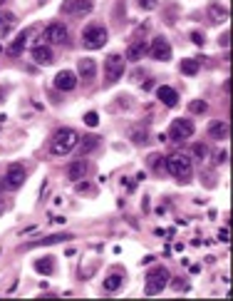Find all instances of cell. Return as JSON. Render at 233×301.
<instances>
[{"instance_id":"1","label":"cell","mask_w":233,"mask_h":301,"mask_svg":"<svg viewBox=\"0 0 233 301\" xmlns=\"http://www.w3.org/2000/svg\"><path fill=\"white\" fill-rule=\"evenodd\" d=\"M77 142H80L77 129L62 127V129H57V132L52 134V139H50V152L57 155V157H65V155H70L72 149L77 147Z\"/></svg>"},{"instance_id":"2","label":"cell","mask_w":233,"mask_h":301,"mask_svg":"<svg viewBox=\"0 0 233 301\" xmlns=\"http://www.w3.org/2000/svg\"><path fill=\"white\" fill-rule=\"evenodd\" d=\"M166 172L181 182H188L193 175V162L188 155H171V157H166Z\"/></svg>"},{"instance_id":"3","label":"cell","mask_w":233,"mask_h":301,"mask_svg":"<svg viewBox=\"0 0 233 301\" xmlns=\"http://www.w3.org/2000/svg\"><path fill=\"white\" fill-rule=\"evenodd\" d=\"M169 281H171L169 269H166V266H154V269L146 274V286H144V291H146L149 296H154V294L164 291V289L169 286Z\"/></svg>"},{"instance_id":"4","label":"cell","mask_w":233,"mask_h":301,"mask_svg":"<svg viewBox=\"0 0 233 301\" xmlns=\"http://www.w3.org/2000/svg\"><path fill=\"white\" fill-rule=\"evenodd\" d=\"M107 38H109V33H107L104 25H90V28L82 33V45H85L87 50H99V48H104Z\"/></svg>"},{"instance_id":"5","label":"cell","mask_w":233,"mask_h":301,"mask_svg":"<svg viewBox=\"0 0 233 301\" xmlns=\"http://www.w3.org/2000/svg\"><path fill=\"white\" fill-rule=\"evenodd\" d=\"M124 75V58L122 55H109L104 60V80L107 85H114Z\"/></svg>"},{"instance_id":"6","label":"cell","mask_w":233,"mask_h":301,"mask_svg":"<svg viewBox=\"0 0 233 301\" xmlns=\"http://www.w3.org/2000/svg\"><path fill=\"white\" fill-rule=\"evenodd\" d=\"M193 122L191 120H184V117H179V120H174L171 122V129H169V137L174 139V142H184V139H188L191 134H193Z\"/></svg>"},{"instance_id":"7","label":"cell","mask_w":233,"mask_h":301,"mask_svg":"<svg viewBox=\"0 0 233 301\" xmlns=\"http://www.w3.org/2000/svg\"><path fill=\"white\" fill-rule=\"evenodd\" d=\"M25 180H28V172H25V167L23 165H10L8 167V172H5V187L8 189H20L23 184H25Z\"/></svg>"},{"instance_id":"8","label":"cell","mask_w":233,"mask_h":301,"mask_svg":"<svg viewBox=\"0 0 233 301\" xmlns=\"http://www.w3.org/2000/svg\"><path fill=\"white\" fill-rule=\"evenodd\" d=\"M67 38H70V33H67V28H65L62 23H52V25H47L45 33H43V40H47V43H57V45H65Z\"/></svg>"},{"instance_id":"9","label":"cell","mask_w":233,"mask_h":301,"mask_svg":"<svg viewBox=\"0 0 233 301\" xmlns=\"http://www.w3.org/2000/svg\"><path fill=\"white\" fill-rule=\"evenodd\" d=\"M87 172H90V162L82 157V160H75V162H70L67 165V170H65V175H67V180L70 182H82L85 177H87Z\"/></svg>"},{"instance_id":"10","label":"cell","mask_w":233,"mask_h":301,"mask_svg":"<svg viewBox=\"0 0 233 301\" xmlns=\"http://www.w3.org/2000/svg\"><path fill=\"white\" fill-rule=\"evenodd\" d=\"M149 53H151V58H154V60H159V62L171 60V45H169V40H166V38H154V43H151Z\"/></svg>"},{"instance_id":"11","label":"cell","mask_w":233,"mask_h":301,"mask_svg":"<svg viewBox=\"0 0 233 301\" xmlns=\"http://www.w3.org/2000/svg\"><path fill=\"white\" fill-rule=\"evenodd\" d=\"M55 87L62 90V92L75 90V87H77V75H75L72 70H62V72H57V75H55Z\"/></svg>"},{"instance_id":"12","label":"cell","mask_w":233,"mask_h":301,"mask_svg":"<svg viewBox=\"0 0 233 301\" xmlns=\"http://www.w3.org/2000/svg\"><path fill=\"white\" fill-rule=\"evenodd\" d=\"M90 10H92V0H67L62 5V13H67V15H82Z\"/></svg>"},{"instance_id":"13","label":"cell","mask_w":233,"mask_h":301,"mask_svg":"<svg viewBox=\"0 0 233 301\" xmlns=\"http://www.w3.org/2000/svg\"><path fill=\"white\" fill-rule=\"evenodd\" d=\"M146 53H149V45H146L144 40H134V43L127 48V60H129V62H139V60H144Z\"/></svg>"},{"instance_id":"14","label":"cell","mask_w":233,"mask_h":301,"mask_svg":"<svg viewBox=\"0 0 233 301\" xmlns=\"http://www.w3.org/2000/svg\"><path fill=\"white\" fill-rule=\"evenodd\" d=\"M77 72H80V77H82L85 82L94 80V75H97V65H94V60H92V58H82V60L77 62Z\"/></svg>"},{"instance_id":"15","label":"cell","mask_w":233,"mask_h":301,"mask_svg":"<svg viewBox=\"0 0 233 301\" xmlns=\"http://www.w3.org/2000/svg\"><path fill=\"white\" fill-rule=\"evenodd\" d=\"M33 60H35L38 65H52L55 53H52V48H50V45H38V48L33 50Z\"/></svg>"},{"instance_id":"16","label":"cell","mask_w":233,"mask_h":301,"mask_svg":"<svg viewBox=\"0 0 233 301\" xmlns=\"http://www.w3.org/2000/svg\"><path fill=\"white\" fill-rule=\"evenodd\" d=\"M156 97H159L166 107H176V105H179V92H176L174 87H169V85H161V87L156 90Z\"/></svg>"},{"instance_id":"17","label":"cell","mask_w":233,"mask_h":301,"mask_svg":"<svg viewBox=\"0 0 233 301\" xmlns=\"http://www.w3.org/2000/svg\"><path fill=\"white\" fill-rule=\"evenodd\" d=\"M208 137L211 139H228V122L226 120H213L208 124Z\"/></svg>"},{"instance_id":"18","label":"cell","mask_w":233,"mask_h":301,"mask_svg":"<svg viewBox=\"0 0 233 301\" xmlns=\"http://www.w3.org/2000/svg\"><path fill=\"white\" fill-rule=\"evenodd\" d=\"M28 35H30V33H28V30H23V33H20V35H18V38L8 45V55H10V58L23 55V50H25V45H28Z\"/></svg>"},{"instance_id":"19","label":"cell","mask_w":233,"mask_h":301,"mask_svg":"<svg viewBox=\"0 0 233 301\" xmlns=\"http://www.w3.org/2000/svg\"><path fill=\"white\" fill-rule=\"evenodd\" d=\"M208 20L211 23H226L228 20V10L223 5H218V3H211L208 5Z\"/></svg>"},{"instance_id":"20","label":"cell","mask_w":233,"mask_h":301,"mask_svg":"<svg viewBox=\"0 0 233 301\" xmlns=\"http://www.w3.org/2000/svg\"><path fill=\"white\" fill-rule=\"evenodd\" d=\"M67 239H72V237H70V234H52V237H45V239H38V241L28 244L25 249H33V246H50V244H60V241H67Z\"/></svg>"},{"instance_id":"21","label":"cell","mask_w":233,"mask_h":301,"mask_svg":"<svg viewBox=\"0 0 233 301\" xmlns=\"http://www.w3.org/2000/svg\"><path fill=\"white\" fill-rule=\"evenodd\" d=\"M35 271L50 276V274L55 271V261H52V256H43V259H38V261H35Z\"/></svg>"},{"instance_id":"22","label":"cell","mask_w":233,"mask_h":301,"mask_svg":"<svg viewBox=\"0 0 233 301\" xmlns=\"http://www.w3.org/2000/svg\"><path fill=\"white\" fill-rule=\"evenodd\" d=\"M97 144H99V137H94V134H92V137H85V139H80V142H77L82 157H85V155H90L92 149H97Z\"/></svg>"},{"instance_id":"23","label":"cell","mask_w":233,"mask_h":301,"mask_svg":"<svg viewBox=\"0 0 233 301\" xmlns=\"http://www.w3.org/2000/svg\"><path fill=\"white\" fill-rule=\"evenodd\" d=\"M122 284H124V276L122 274H109L104 279V291H119Z\"/></svg>"},{"instance_id":"24","label":"cell","mask_w":233,"mask_h":301,"mask_svg":"<svg viewBox=\"0 0 233 301\" xmlns=\"http://www.w3.org/2000/svg\"><path fill=\"white\" fill-rule=\"evenodd\" d=\"M198 67H201V65H198V60H191V58L181 62V72H184V75H196V72H198Z\"/></svg>"},{"instance_id":"25","label":"cell","mask_w":233,"mask_h":301,"mask_svg":"<svg viewBox=\"0 0 233 301\" xmlns=\"http://www.w3.org/2000/svg\"><path fill=\"white\" fill-rule=\"evenodd\" d=\"M188 110H191L193 115H203V112L208 110V105H206L203 100H193V102H188Z\"/></svg>"},{"instance_id":"26","label":"cell","mask_w":233,"mask_h":301,"mask_svg":"<svg viewBox=\"0 0 233 301\" xmlns=\"http://www.w3.org/2000/svg\"><path fill=\"white\" fill-rule=\"evenodd\" d=\"M193 155H196L198 160H206V157H208V144H203V142H198V144L193 147Z\"/></svg>"},{"instance_id":"27","label":"cell","mask_w":233,"mask_h":301,"mask_svg":"<svg viewBox=\"0 0 233 301\" xmlns=\"http://www.w3.org/2000/svg\"><path fill=\"white\" fill-rule=\"evenodd\" d=\"M97 122H99V115H97V112H87V115H85V124L97 127Z\"/></svg>"},{"instance_id":"28","label":"cell","mask_w":233,"mask_h":301,"mask_svg":"<svg viewBox=\"0 0 233 301\" xmlns=\"http://www.w3.org/2000/svg\"><path fill=\"white\" fill-rule=\"evenodd\" d=\"M159 5V0H139V8L141 10H154Z\"/></svg>"},{"instance_id":"29","label":"cell","mask_w":233,"mask_h":301,"mask_svg":"<svg viewBox=\"0 0 233 301\" xmlns=\"http://www.w3.org/2000/svg\"><path fill=\"white\" fill-rule=\"evenodd\" d=\"M226 162H228V152H226V149L216 152V165H226Z\"/></svg>"},{"instance_id":"30","label":"cell","mask_w":233,"mask_h":301,"mask_svg":"<svg viewBox=\"0 0 233 301\" xmlns=\"http://www.w3.org/2000/svg\"><path fill=\"white\" fill-rule=\"evenodd\" d=\"M191 40H193V45H203V35L201 33H191Z\"/></svg>"},{"instance_id":"31","label":"cell","mask_w":233,"mask_h":301,"mask_svg":"<svg viewBox=\"0 0 233 301\" xmlns=\"http://www.w3.org/2000/svg\"><path fill=\"white\" fill-rule=\"evenodd\" d=\"M218 239H221V241H223V244H226V241H228V227H223V229H221V232H218Z\"/></svg>"},{"instance_id":"32","label":"cell","mask_w":233,"mask_h":301,"mask_svg":"<svg viewBox=\"0 0 233 301\" xmlns=\"http://www.w3.org/2000/svg\"><path fill=\"white\" fill-rule=\"evenodd\" d=\"M218 43H221V48H228V33H223V35H221V40H218Z\"/></svg>"},{"instance_id":"33","label":"cell","mask_w":233,"mask_h":301,"mask_svg":"<svg viewBox=\"0 0 233 301\" xmlns=\"http://www.w3.org/2000/svg\"><path fill=\"white\" fill-rule=\"evenodd\" d=\"M174 289H179V291H181V289H186V284H184L181 279H174Z\"/></svg>"},{"instance_id":"34","label":"cell","mask_w":233,"mask_h":301,"mask_svg":"<svg viewBox=\"0 0 233 301\" xmlns=\"http://www.w3.org/2000/svg\"><path fill=\"white\" fill-rule=\"evenodd\" d=\"M5 209H8V202H5V199H0V214H5Z\"/></svg>"},{"instance_id":"35","label":"cell","mask_w":233,"mask_h":301,"mask_svg":"<svg viewBox=\"0 0 233 301\" xmlns=\"http://www.w3.org/2000/svg\"><path fill=\"white\" fill-rule=\"evenodd\" d=\"M3 189H5V182H3V180H0V192H3Z\"/></svg>"},{"instance_id":"36","label":"cell","mask_w":233,"mask_h":301,"mask_svg":"<svg viewBox=\"0 0 233 301\" xmlns=\"http://www.w3.org/2000/svg\"><path fill=\"white\" fill-rule=\"evenodd\" d=\"M0 100H3V90H0Z\"/></svg>"},{"instance_id":"37","label":"cell","mask_w":233,"mask_h":301,"mask_svg":"<svg viewBox=\"0 0 233 301\" xmlns=\"http://www.w3.org/2000/svg\"><path fill=\"white\" fill-rule=\"evenodd\" d=\"M0 53H3V45H0Z\"/></svg>"}]
</instances>
